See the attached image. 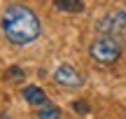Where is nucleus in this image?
I'll use <instances>...</instances> for the list:
<instances>
[{
	"mask_svg": "<svg viewBox=\"0 0 126 119\" xmlns=\"http://www.w3.org/2000/svg\"><path fill=\"white\" fill-rule=\"evenodd\" d=\"M0 28L14 45H31L40 37V19L26 5H9L0 16Z\"/></svg>",
	"mask_w": 126,
	"mask_h": 119,
	"instance_id": "nucleus-1",
	"label": "nucleus"
},
{
	"mask_svg": "<svg viewBox=\"0 0 126 119\" xmlns=\"http://www.w3.org/2000/svg\"><path fill=\"white\" fill-rule=\"evenodd\" d=\"M89 54H91L94 61H98V63H103V65H110V63H114V61H119V56H122V45L117 42V37L100 35V37H96V40L91 42Z\"/></svg>",
	"mask_w": 126,
	"mask_h": 119,
	"instance_id": "nucleus-2",
	"label": "nucleus"
},
{
	"mask_svg": "<svg viewBox=\"0 0 126 119\" xmlns=\"http://www.w3.org/2000/svg\"><path fill=\"white\" fill-rule=\"evenodd\" d=\"M100 35H108V37H114L119 35L122 30H126V12L124 9H110L98 23H96Z\"/></svg>",
	"mask_w": 126,
	"mask_h": 119,
	"instance_id": "nucleus-3",
	"label": "nucleus"
},
{
	"mask_svg": "<svg viewBox=\"0 0 126 119\" xmlns=\"http://www.w3.org/2000/svg\"><path fill=\"white\" fill-rule=\"evenodd\" d=\"M54 82L61 84V87H82L84 79H82V75L72 65H59L54 70Z\"/></svg>",
	"mask_w": 126,
	"mask_h": 119,
	"instance_id": "nucleus-4",
	"label": "nucleus"
},
{
	"mask_svg": "<svg viewBox=\"0 0 126 119\" xmlns=\"http://www.w3.org/2000/svg\"><path fill=\"white\" fill-rule=\"evenodd\" d=\"M23 98H26V103H28V105H35V107H42V105L47 103L45 91H42L40 87H35V84H31V87H26V89H23Z\"/></svg>",
	"mask_w": 126,
	"mask_h": 119,
	"instance_id": "nucleus-5",
	"label": "nucleus"
},
{
	"mask_svg": "<svg viewBox=\"0 0 126 119\" xmlns=\"http://www.w3.org/2000/svg\"><path fill=\"white\" fill-rule=\"evenodd\" d=\"M37 117H40V119H61V107L56 105V103L47 101L45 105L37 110Z\"/></svg>",
	"mask_w": 126,
	"mask_h": 119,
	"instance_id": "nucleus-6",
	"label": "nucleus"
},
{
	"mask_svg": "<svg viewBox=\"0 0 126 119\" xmlns=\"http://www.w3.org/2000/svg\"><path fill=\"white\" fill-rule=\"evenodd\" d=\"M54 5L61 12H82V9H84L82 0H54Z\"/></svg>",
	"mask_w": 126,
	"mask_h": 119,
	"instance_id": "nucleus-7",
	"label": "nucleus"
},
{
	"mask_svg": "<svg viewBox=\"0 0 126 119\" xmlns=\"http://www.w3.org/2000/svg\"><path fill=\"white\" fill-rule=\"evenodd\" d=\"M5 79H7V82H21L23 79V70L19 68V65H12V68L5 70Z\"/></svg>",
	"mask_w": 126,
	"mask_h": 119,
	"instance_id": "nucleus-8",
	"label": "nucleus"
},
{
	"mask_svg": "<svg viewBox=\"0 0 126 119\" xmlns=\"http://www.w3.org/2000/svg\"><path fill=\"white\" fill-rule=\"evenodd\" d=\"M72 110L79 112V115H86V112H89V105H86L84 101H75V103H72Z\"/></svg>",
	"mask_w": 126,
	"mask_h": 119,
	"instance_id": "nucleus-9",
	"label": "nucleus"
},
{
	"mask_svg": "<svg viewBox=\"0 0 126 119\" xmlns=\"http://www.w3.org/2000/svg\"><path fill=\"white\" fill-rule=\"evenodd\" d=\"M0 119H7V115H0Z\"/></svg>",
	"mask_w": 126,
	"mask_h": 119,
	"instance_id": "nucleus-10",
	"label": "nucleus"
}]
</instances>
